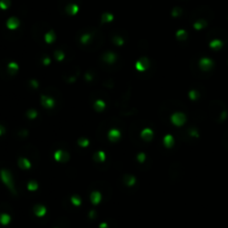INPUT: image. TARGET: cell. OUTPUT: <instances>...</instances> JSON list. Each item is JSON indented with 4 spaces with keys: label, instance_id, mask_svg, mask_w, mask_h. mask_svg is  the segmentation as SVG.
Returning a JSON list of instances; mask_svg holds the SVG:
<instances>
[{
    "label": "cell",
    "instance_id": "obj_1",
    "mask_svg": "<svg viewBox=\"0 0 228 228\" xmlns=\"http://www.w3.org/2000/svg\"><path fill=\"white\" fill-rule=\"evenodd\" d=\"M0 175H1V179H2V181L6 184V186L8 187L10 190L15 191V189H13V181H12V176H11L10 173H9L8 170H6V169H2V170L0 171Z\"/></svg>",
    "mask_w": 228,
    "mask_h": 228
},
{
    "label": "cell",
    "instance_id": "obj_2",
    "mask_svg": "<svg viewBox=\"0 0 228 228\" xmlns=\"http://www.w3.org/2000/svg\"><path fill=\"white\" fill-rule=\"evenodd\" d=\"M185 120H186V117H185V115L183 113H176V114H174L171 116V121L175 125H177V126L184 125Z\"/></svg>",
    "mask_w": 228,
    "mask_h": 228
},
{
    "label": "cell",
    "instance_id": "obj_3",
    "mask_svg": "<svg viewBox=\"0 0 228 228\" xmlns=\"http://www.w3.org/2000/svg\"><path fill=\"white\" fill-rule=\"evenodd\" d=\"M33 211H35V214H36V216H38V217H42V216H45L46 215V208L41 206V205H38V206H36L35 209H33Z\"/></svg>",
    "mask_w": 228,
    "mask_h": 228
},
{
    "label": "cell",
    "instance_id": "obj_4",
    "mask_svg": "<svg viewBox=\"0 0 228 228\" xmlns=\"http://www.w3.org/2000/svg\"><path fill=\"white\" fill-rule=\"evenodd\" d=\"M141 137H143L144 140L149 141L153 138V130L151 129H145V130H143L141 131Z\"/></svg>",
    "mask_w": 228,
    "mask_h": 228
},
{
    "label": "cell",
    "instance_id": "obj_5",
    "mask_svg": "<svg viewBox=\"0 0 228 228\" xmlns=\"http://www.w3.org/2000/svg\"><path fill=\"white\" fill-rule=\"evenodd\" d=\"M100 199H101V195H100L98 191H95V193H93V194L90 195V200H91V203H93V205L99 204Z\"/></svg>",
    "mask_w": 228,
    "mask_h": 228
},
{
    "label": "cell",
    "instance_id": "obj_6",
    "mask_svg": "<svg viewBox=\"0 0 228 228\" xmlns=\"http://www.w3.org/2000/svg\"><path fill=\"white\" fill-rule=\"evenodd\" d=\"M10 220H11V218L8 214H1V215H0V224H1V225L6 226V225H8V224L10 223Z\"/></svg>",
    "mask_w": 228,
    "mask_h": 228
},
{
    "label": "cell",
    "instance_id": "obj_7",
    "mask_svg": "<svg viewBox=\"0 0 228 228\" xmlns=\"http://www.w3.org/2000/svg\"><path fill=\"white\" fill-rule=\"evenodd\" d=\"M120 137V134H119V131L118 130H115V129H113V130H110L109 131V134H108V138L111 140V141H114V140H117L118 138Z\"/></svg>",
    "mask_w": 228,
    "mask_h": 228
},
{
    "label": "cell",
    "instance_id": "obj_8",
    "mask_svg": "<svg viewBox=\"0 0 228 228\" xmlns=\"http://www.w3.org/2000/svg\"><path fill=\"white\" fill-rule=\"evenodd\" d=\"M18 25H19V21L17 20L16 18H10V19L8 20V22H7V26H8V28H10V29L17 28Z\"/></svg>",
    "mask_w": 228,
    "mask_h": 228
},
{
    "label": "cell",
    "instance_id": "obj_9",
    "mask_svg": "<svg viewBox=\"0 0 228 228\" xmlns=\"http://www.w3.org/2000/svg\"><path fill=\"white\" fill-rule=\"evenodd\" d=\"M55 157H56L57 160H67V159H68V155H67L66 153L61 151V150H58V151L56 153Z\"/></svg>",
    "mask_w": 228,
    "mask_h": 228
},
{
    "label": "cell",
    "instance_id": "obj_10",
    "mask_svg": "<svg viewBox=\"0 0 228 228\" xmlns=\"http://www.w3.org/2000/svg\"><path fill=\"white\" fill-rule=\"evenodd\" d=\"M18 163H19V166H20L21 168H23V169H28V168H30V163H29L26 158H20Z\"/></svg>",
    "mask_w": 228,
    "mask_h": 228
},
{
    "label": "cell",
    "instance_id": "obj_11",
    "mask_svg": "<svg viewBox=\"0 0 228 228\" xmlns=\"http://www.w3.org/2000/svg\"><path fill=\"white\" fill-rule=\"evenodd\" d=\"M164 141H165V146L166 147H171L173 146V144H174V139H173V137L170 135H168L165 137V139H164Z\"/></svg>",
    "mask_w": 228,
    "mask_h": 228
},
{
    "label": "cell",
    "instance_id": "obj_12",
    "mask_svg": "<svg viewBox=\"0 0 228 228\" xmlns=\"http://www.w3.org/2000/svg\"><path fill=\"white\" fill-rule=\"evenodd\" d=\"M71 201L73 203V205H76V206H79V205L81 204V200H80V198L76 197V196L71 197Z\"/></svg>",
    "mask_w": 228,
    "mask_h": 228
},
{
    "label": "cell",
    "instance_id": "obj_13",
    "mask_svg": "<svg viewBox=\"0 0 228 228\" xmlns=\"http://www.w3.org/2000/svg\"><path fill=\"white\" fill-rule=\"evenodd\" d=\"M37 183H35V181H30L29 184H28V189L29 190H36L37 189Z\"/></svg>",
    "mask_w": 228,
    "mask_h": 228
},
{
    "label": "cell",
    "instance_id": "obj_14",
    "mask_svg": "<svg viewBox=\"0 0 228 228\" xmlns=\"http://www.w3.org/2000/svg\"><path fill=\"white\" fill-rule=\"evenodd\" d=\"M135 184V178L133 176H129V180L128 181H126V185H128V186H133Z\"/></svg>",
    "mask_w": 228,
    "mask_h": 228
},
{
    "label": "cell",
    "instance_id": "obj_15",
    "mask_svg": "<svg viewBox=\"0 0 228 228\" xmlns=\"http://www.w3.org/2000/svg\"><path fill=\"white\" fill-rule=\"evenodd\" d=\"M8 67H9V69H11V70H18V66L15 63V62H10L9 65H8Z\"/></svg>",
    "mask_w": 228,
    "mask_h": 228
},
{
    "label": "cell",
    "instance_id": "obj_16",
    "mask_svg": "<svg viewBox=\"0 0 228 228\" xmlns=\"http://www.w3.org/2000/svg\"><path fill=\"white\" fill-rule=\"evenodd\" d=\"M99 108V110H101V109H104L105 108V104L103 103V101H97L96 103V108Z\"/></svg>",
    "mask_w": 228,
    "mask_h": 228
},
{
    "label": "cell",
    "instance_id": "obj_17",
    "mask_svg": "<svg viewBox=\"0 0 228 228\" xmlns=\"http://www.w3.org/2000/svg\"><path fill=\"white\" fill-rule=\"evenodd\" d=\"M28 116H29V117H36V111L31 110V111H29V113H28Z\"/></svg>",
    "mask_w": 228,
    "mask_h": 228
},
{
    "label": "cell",
    "instance_id": "obj_18",
    "mask_svg": "<svg viewBox=\"0 0 228 228\" xmlns=\"http://www.w3.org/2000/svg\"><path fill=\"white\" fill-rule=\"evenodd\" d=\"M99 228H108V225H107L106 223H103V224H100Z\"/></svg>",
    "mask_w": 228,
    "mask_h": 228
},
{
    "label": "cell",
    "instance_id": "obj_19",
    "mask_svg": "<svg viewBox=\"0 0 228 228\" xmlns=\"http://www.w3.org/2000/svg\"><path fill=\"white\" fill-rule=\"evenodd\" d=\"M144 158H145V155H144V154L139 155V161H143V160H144Z\"/></svg>",
    "mask_w": 228,
    "mask_h": 228
},
{
    "label": "cell",
    "instance_id": "obj_20",
    "mask_svg": "<svg viewBox=\"0 0 228 228\" xmlns=\"http://www.w3.org/2000/svg\"><path fill=\"white\" fill-rule=\"evenodd\" d=\"M3 131H5V128H3L2 126H0V135H1V134H3Z\"/></svg>",
    "mask_w": 228,
    "mask_h": 228
}]
</instances>
